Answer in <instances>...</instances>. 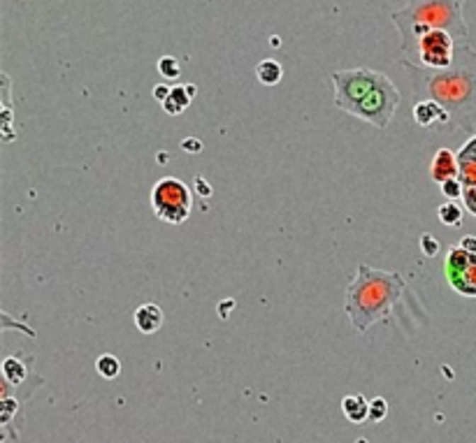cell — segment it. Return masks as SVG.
Wrapping results in <instances>:
<instances>
[{"instance_id":"6da1fadb","label":"cell","mask_w":476,"mask_h":443,"mask_svg":"<svg viewBox=\"0 0 476 443\" xmlns=\"http://www.w3.org/2000/svg\"><path fill=\"white\" fill-rule=\"evenodd\" d=\"M412 74L414 88L425 98L437 100L450 114V130H465L476 125V49L470 42L455 47L453 68L428 70L407 58L397 61Z\"/></svg>"},{"instance_id":"7a4b0ae2","label":"cell","mask_w":476,"mask_h":443,"mask_svg":"<svg viewBox=\"0 0 476 443\" xmlns=\"http://www.w3.org/2000/svg\"><path fill=\"white\" fill-rule=\"evenodd\" d=\"M335 84V107L374 128L386 130L400 107V91L383 72L370 68L337 70L330 74Z\"/></svg>"},{"instance_id":"3957f363","label":"cell","mask_w":476,"mask_h":443,"mask_svg":"<svg viewBox=\"0 0 476 443\" xmlns=\"http://www.w3.org/2000/svg\"><path fill=\"white\" fill-rule=\"evenodd\" d=\"M407 281L400 272H383L358 265V277L348 283L344 311L356 332H367L374 323L386 321L404 295Z\"/></svg>"},{"instance_id":"277c9868","label":"cell","mask_w":476,"mask_h":443,"mask_svg":"<svg viewBox=\"0 0 476 443\" xmlns=\"http://www.w3.org/2000/svg\"><path fill=\"white\" fill-rule=\"evenodd\" d=\"M390 19L402 35L400 52L407 61H412L419 40L430 30H446L458 45L470 42V28L463 16V0H414L402 10L392 12Z\"/></svg>"},{"instance_id":"5b68a950","label":"cell","mask_w":476,"mask_h":443,"mask_svg":"<svg viewBox=\"0 0 476 443\" xmlns=\"http://www.w3.org/2000/svg\"><path fill=\"white\" fill-rule=\"evenodd\" d=\"M149 202H152L156 219L170 225L186 223L191 212H193L191 188L177 177H163L161 181H156L152 195H149Z\"/></svg>"},{"instance_id":"8992f818","label":"cell","mask_w":476,"mask_h":443,"mask_svg":"<svg viewBox=\"0 0 476 443\" xmlns=\"http://www.w3.org/2000/svg\"><path fill=\"white\" fill-rule=\"evenodd\" d=\"M458 42L446 30H430L416 45L412 63H419L428 70H448L453 68Z\"/></svg>"},{"instance_id":"52a82bcc","label":"cell","mask_w":476,"mask_h":443,"mask_svg":"<svg viewBox=\"0 0 476 443\" xmlns=\"http://www.w3.org/2000/svg\"><path fill=\"white\" fill-rule=\"evenodd\" d=\"M414 121H416V125H421V128L439 130V128L450 125V114L437 103V100L423 98L414 105Z\"/></svg>"},{"instance_id":"ba28073f","label":"cell","mask_w":476,"mask_h":443,"mask_svg":"<svg viewBox=\"0 0 476 443\" xmlns=\"http://www.w3.org/2000/svg\"><path fill=\"white\" fill-rule=\"evenodd\" d=\"M458 158V179L467 188V186H476V135H472L470 139L460 146V151L455 154Z\"/></svg>"},{"instance_id":"9c48e42d","label":"cell","mask_w":476,"mask_h":443,"mask_svg":"<svg viewBox=\"0 0 476 443\" xmlns=\"http://www.w3.org/2000/svg\"><path fill=\"white\" fill-rule=\"evenodd\" d=\"M458 158L455 154L450 151V149H439L437 154L432 158V165H430V177L432 181H437L439 186L441 183H446L448 179H458Z\"/></svg>"},{"instance_id":"30bf717a","label":"cell","mask_w":476,"mask_h":443,"mask_svg":"<svg viewBox=\"0 0 476 443\" xmlns=\"http://www.w3.org/2000/svg\"><path fill=\"white\" fill-rule=\"evenodd\" d=\"M163 321H165L163 309L158 304H154V302L140 304L135 309V313H132V323H135V328L142 334H156L163 328Z\"/></svg>"},{"instance_id":"8fae6325","label":"cell","mask_w":476,"mask_h":443,"mask_svg":"<svg viewBox=\"0 0 476 443\" xmlns=\"http://www.w3.org/2000/svg\"><path fill=\"white\" fill-rule=\"evenodd\" d=\"M196 98V84H186V86H174L170 91L168 100L163 103V110L170 116H179L183 114V110L191 105V100Z\"/></svg>"},{"instance_id":"7c38bea8","label":"cell","mask_w":476,"mask_h":443,"mask_svg":"<svg viewBox=\"0 0 476 443\" xmlns=\"http://www.w3.org/2000/svg\"><path fill=\"white\" fill-rule=\"evenodd\" d=\"M476 260V253H470L463 246H450L444 260V274L446 279H453L455 274H460L463 270H467L472 263Z\"/></svg>"},{"instance_id":"4fadbf2b","label":"cell","mask_w":476,"mask_h":443,"mask_svg":"<svg viewBox=\"0 0 476 443\" xmlns=\"http://www.w3.org/2000/svg\"><path fill=\"white\" fill-rule=\"evenodd\" d=\"M341 411H344L348 422L361 425L365 420H370V402L363 395H346L341 399Z\"/></svg>"},{"instance_id":"5bb4252c","label":"cell","mask_w":476,"mask_h":443,"mask_svg":"<svg viewBox=\"0 0 476 443\" xmlns=\"http://www.w3.org/2000/svg\"><path fill=\"white\" fill-rule=\"evenodd\" d=\"M448 286L463 297H476V260L453 279H448Z\"/></svg>"},{"instance_id":"9a60e30c","label":"cell","mask_w":476,"mask_h":443,"mask_svg":"<svg viewBox=\"0 0 476 443\" xmlns=\"http://www.w3.org/2000/svg\"><path fill=\"white\" fill-rule=\"evenodd\" d=\"M256 77L263 86H277V84L283 79V68L279 61L274 58H265L256 65Z\"/></svg>"},{"instance_id":"2e32d148","label":"cell","mask_w":476,"mask_h":443,"mask_svg":"<svg viewBox=\"0 0 476 443\" xmlns=\"http://www.w3.org/2000/svg\"><path fill=\"white\" fill-rule=\"evenodd\" d=\"M96 369H98L100 376H103V379L114 381V379H119V374H121V362H119V357H116V355L103 353L96 360Z\"/></svg>"},{"instance_id":"e0dca14e","label":"cell","mask_w":476,"mask_h":443,"mask_svg":"<svg viewBox=\"0 0 476 443\" xmlns=\"http://www.w3.org/2000/svg\"><path fill=\"white\" fill-rule=\"evenodd\" d=\"M3 376H5L7 386H19V383H23V379H26V369H23L19 357L16 355L7 357V360L3 362Z\"/></svg>"},{"instance_id":"ac0fdd59","label":"cell","mask_w":476,"mask_h":443,"mask_svg":"<svg viewBox=\"0 0 476 443\" xmlns=\"http://www.w3.org/2000/svg\"><path fill=\"white\" fill-rule=\"evenodd\" d=\"M437 219L448 228H458L463 223V207L458 202H444L437 209Z\"/></svg>"},{"instance_id":"d6986e66","label":"cell","mask_w":476,"mask_h":443,"mask_svg":"<svg viewBox=\"0 0 476 443\" xmlns=\"http://www.w3.org/2000/svg\"><path fill=\"white\" fill-rule=\"evenodd\" d=\"M158 72H161V77H165V79H177L179 74H181L179 58H174V56H161V58H158Z\"/></svg>"},{"instance_id":"ffe728a7","label":"cell","mask_w":476,"mask_h":443,"mask_svg":"<svg viewBox=\"0 0 476 443\" xmlns=\"http://www.w3.org/2000/svg\"><path fill=\"white\" fill-rule=\"evenodd\" d=\"M388 411H390V406L383 397H374L370 402V420L372 422H383L386 420Z\"/></svg>"},{"instance_id":"44dd1931","label":"cell","mask_w":476,"mask_h":443,"mask_svg":"<svg viewBox=\"0 0 476 443\" xmlns=\"http://www.w3.org/2000/svg\"><path fill=\"white\" fill-rule=\"evenodd\" d=\"M441 193L446 195V200L450 202H455V200H463V193H465V186L460 183V179H448L446 183H441Z\"/></svg>"},{"instance_id":"7402d4cb","label":"cell","mask_w":476,"mask_h":443,"mask_svg":"<svg viewBox=\"0 0 476 443\" xmlns=\"http://www.w3.org/2000/svg\"><path fill=\"white\" fill-rule=\"evenodd\" d=\"M421 251L428 258H432V255H437L439 253V241H437V237L434 235H430V232H425V235H421Z\"/></svg>"},{"instance_id":"603a6c76","label":"cell","mask_w":476,"mask_h":443,"mask_svg":"<svg viewBox=\"0 0 476 443\" xmlns=\"http://www.w3.org/2000/svg\"><path fill=\"white\" fill-rule=\"evenodd\" d=\"M463 202H465V209H467V212H470L472 216H476V186H467V188H465Z\"/></svg>"},{"instance_id":"cb8c5ba5","label":"cell","mask_w":476,"mask_h":443,"mask_svg":"<svg viewBox=\"0 0 476 443\" xmlns=\"http://www.w3.org/2000/svg\"><path fill=\"white\" fill-rule=\"evenodd\" d=\"M170 86H165V84H156L154 86V98L158 100V103H165L168 100V96H170Z\"/></svg>"},{"instance_id":"d4e9b609","label":"cell","mask_w":476,"mask_h":443,"mask_svg":"<svg viewBox=\"0 0 476 443\" xmlns=\"http://www.w3.org/2000/svg\"><path fill=\"white\" fill-rule=\"evenodd\" d=\"M458 246H463L465 251H470V253H476V237L474 235H467V237H463V241Z\"/></svg>"},{"instance_id":"484cf974","label":"cell","mask_w":476,"mask_h":443,"mask_svg":"<svg viewBox=\"0 0 476 443\" xmlns=\"http://www.w3.org/2000/svg\"><path fill=\"white\" fill-rule=\"evenodd\" d=\"M181 149H183V151L198 154V151H200V142H198V139H183V142H181Z\"/></svg>"},{"instance_id":"4316f807","label":"cell","mask_w":476,"mask_h":443,"mask_svg":"<svg viewBox=\"0 0 476 443\" xmlns=\"http://www.w3.org/2000/svg\"><path fill=\"white\" fill-rule=\"evenodd\" d=\"M196 183H198V190H200V195H212V188L207 186V181H205L203 177H196Z\"/></svg>"}]
</instances>
